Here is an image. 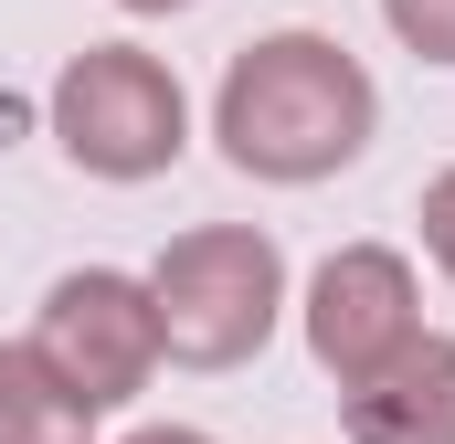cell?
<instances>
[{"instance_id": "11", "label": "cell", "mask_w": 455, "mask_h": 444, "mask_svg": "<svg viewBox=\"0 0 455 444\" xmlns=\"http://www.w3.org/2000/svg\"><path fill=\"white\" fill-rule=\"evenodd\" d=\"M116 11H138V21H170V11H191V0H116Z\"/></svg>"}, {"instance_id": "3", "label": "cell", "mask_w": 455, "mask_h": 444, "mask_svg": "<svg viewBox=\"0 0 455 444\" xmlns=\"http://www.w3.org/2000/svg\"><path fill=\"white\" fill-rule=\"evenodd\" d=\"M43 127H53V148L85 170V180H159L180 148H191V96H180V75L159 64V53H138V43H85L64 75H53V96H43Z\"/></svg>"}, {"instance_id": "8", "label": "cell", "mask_w": 455, "mask_h": 444, "mask_svg": "<svg viewBox=\"0 0 455 444\" xmlns=\"http://www.w3.org/2000/svg\"><path fill=\"white\" fill-rule=\"evenodd\" d=\"M381 21H392L403 53H424V64L455 75V0H381Z\"/></svg>"}, {"instance_id": "7", "label": "cell", "mask_w": 455, "mask_h": 444, "mask_svg": "<svg viewBox=\"0 0 455 444\" xmlns=\"http://www.w3.org/2000/svg\"><path fill=\"white\" fill-rule=\"evenodd\" d=\"M0 444H96V402L32 338H0Z\"/></svg>"}, {"instance_id": "5", "label": "cell", "mask_w": 455, "mask_h": 444, "mask_svg": "<svg viewBox=\"0 0 455 444\" xmlns=\"http://www.w3.org/2000/svg\"><path fill=\"white\" fill-rule=\"evenodd\" d=\"M307 360L329 381H360L381 370L403 338L424 329V286H413V254L403 243H339L318 275H307Z\"/></svg>"}, {"instance_id": "6", "label": "cell", "mask_w": 455, "mask_h": 444, "mask_svg": "<svg viewBox=\"0 0 455 444\" xmlns=\"http://www.w3.org/2000/svg\"><path fill=\"white\" fill-rule=\"evenodd\" d=\"M339 424L349 444H455V338L413 329L381 370L339 381Z\"/></svg>"}, {"instance_id": "2", "label": "cell", "mask_w": 455, "mask_h": 444, "mask_svg": "<svg viewBox=\"0 0 455 444\" xmlns=\"http://www.w3.org/2000/svg\"><path fill=\"white\" fill-rule=\"evenodd\" d=\"M148 307H159V349L180 370H243V360H265V338L286 318V254L254 222L170 233L148 265Z\"/></svg>"}, {"instance_id": "4", "label": "cell", "mask_w": 455, "mask_h": 444, "mask_svg": "<svg viewBox=\"0 0 455 444\" xmlns=\"http://www.w3.org/2000/svg\"><path fill=\"white\" fill-rule=\"evenodd\" d=\"M32 349H43L96 413L138 402L148 370L170 360V349H159V307H148V275H116V265L53 275V286H43V318H32Z\"/></svg>"}, {"instance_id": "9", "label": "cell", "mask_w": 455, "mask_h": 444, "mask_svg": "<svg viewBox=\"0 0 455 444\" xmlns=\"http://www.w3.org/2000/svg\"><path fill=\"white\" fill-rule=\"evenodd\" d=\"M413 222H424V254H435V275L455 286V159L424 180V202H413Z\"/></svg>"}, {"instance_id": "1", "label": "cell", "mask_w": 455, "mask_h": 444, "mask_svg": "<svg viewBox=\"0 0 455 444\" xmlns=\"http://www.w3.org/2000/svg\"><path fill=\"white\" fill-rule=\"evenodd\" d=\"M381 127V85L339 32H265L243 43L212 85V138L243 180L265 191H307L339 180Z\"/></svg>"}, {"instance_id": "10", "label": "cell", "mask_w": 455, "mask_h": 444, "mask_svg": "<svg viewBox=\"0 0 455 444\" xmlns=\"http://www.w3.org/2000/svg\"><path fill=\"white\" fill-rule=\"evenodd\" d=\"M127 444H212V434H191V424H138Z\"/></svg>"}]
</instances>
